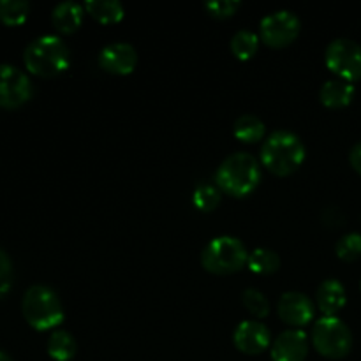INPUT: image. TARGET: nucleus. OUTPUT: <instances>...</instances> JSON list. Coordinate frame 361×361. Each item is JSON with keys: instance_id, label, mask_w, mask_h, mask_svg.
<instances>
[{"instance_id": "9d476101", "label": "nucleus", "mask_w": 361, "mask_h": 361, "mask_svg": "<svg viewBox=\"0 0 361 361\" xmlns=\"http://www.w3.org/2000/svg\"><path fill=\"white\" fill-rule=\"evenodd\" d=\"M277 310L286 324H291L293 328H302L312 321L316 305L305 293L286 291L279 300Z\"/></svg>"}, {"instance_id": "4be33fe9", "label": "nucleus", "mask_w": 361, "mask_h": 361, "mask_svg": "<svg viewBox=\"0 0 361 361\" xmlns=\"http://www.w3.org/2000/svg\"><path fill=\"white\" fill-rule=\"evenodd\" d=\"M257 46H259V35L249 28L235 32V35L231 37V51L240 60L254 56V53L257 51Z\"/></svg>"}, {"instance_id": "f03ea898", "label": "nucleus", "mask_w": 361, "mask_h": 361, "mask_svg": "<svg viewBox=\"0 0 361 361\" xmlns=\"http://www.w3.org/2000/svg\"><path fill=\"white\" fill-rule=\"evenodd\" d=\"M305 159V145L293 130H274L261 147V162L275 175L296 171Z\"/></svg>"}, {"instance_id": "423d86ee", "label": "nucleus", "mask_w": 361, "mask_h": 361, "mask_svg": "<svg viewBox=\"0 0 361 361\" xmlns=\"http://www.w3.org/2000/svg\"><path fill=\"white\" fill-rule=\"evenodd\" d=\"M312 344L326 358H342L353 348V331L338 316H323L314 323Z\"/></svg>"}, {"instance_id": "f257e3e1", "label": "nucleus", "mask_w": 361, "mask_h": 361, "mask_svg": "<svg viewBox=\"0 0 361 361\" xmlns=\"http://www.w3.org/2000/svg\"><path fill=\"white\" fill-rule=\"evenodd\" d=\"M261 182V164L249 152H235L228 155L215 171L219 189L235 197L247 196Z\"/></svg>"}, {"instance_id": "f8f14e48", "label": "nucleus", "mask_w": 361, "mask_h": 361, "mask_svg": "<svg viewBox=\"0 0 361 361\" xmlns=\"http://www.w3.org/2000/svg\"><path fill=\"white\" fill-rule=\"evenodd\" d=\"M270 330L256 319H245L233 331V342L245 355H259L270 345Z\"/></svg>"}, {"instance_id": "ddd939ff", "label": "nucleus", "mask_w": 361, "mask_h": 361, "mask_svg": "<svg viewBox=\"0 0 361 361\" xmlns=\"http://www.w3.org/2000/svg\"><path fill=\"white\" fill-rule=\"evenodd\" d=\"M309 353L307 334L302 328H289L271 344V360L274 361H303Z\"/></svg>"}, {"instance_id": "a878e982", "label": "nucleus", "mask_w": 361, "mask_h": 361, "mask_svg": "<svg viewBox=\"0 0 361 361\" xmlns=\"http://www.w3.org/2000/svg\"><path fill=\"white\" fill-rule=\"evenodd\" d=\"M240 7V0H207L204 9L215 18H228Z\"/></svg>"}, {"instance_id": "7ed1b4c3", "label": "nucleus", "mask_w": 361, "mask_h": 361, "mask_svg": "<svg viewBox=\"0 0 361 361\" xmlns=\"http://www.w3.org/2000/svg\"><path fill=\"white\" fill-rule=\"evenodd\" d=\"M25 66L39 76H55L69 67L71 53L60 35L44 34L28 42L23 53Z\"/></svg>"}, {"instance_id": "bb28decb", "label": "nucleus", "mask_w": 361, "mask_h": 361, "mask_svg": "<svg viewBox=\"0 0 361 361\" xmlns=\"http://www.w3.org/2000/svg\"><path fill=\"white\" fill-rule=\"evenodd\" d=\"M13 261L6 250L0 249V298L9 293L13 286Z\"/></svg>"}, {"instance_id": "2eb2a0df", "label": "nucleus", "mask_w": 361, "mask_h": 361, "mask_svg": "<svg viewBox=\"0 0 361 361\" xmlns=\"http://www.w3.org/2000/svg\"><path fill=\"white\" fill-rule=\"evenodd\" d=\"M321 102L330 108H342L348 106L355 97V85L353 81L344 80V78H331L323 83L319 90Z\"/></svg>"}, {"instance_id": "39448f33", "label": "nucleus", "mask_w": 361, "mask_h": 361, "mask_svg": "<svg viewBox=\"0 0 361 361\" xmlns=\"http://www.w3.org/2000/svg\"><path fill=\"white\" fill-rule=\"evenodd\" d=\"M249 250L236 236L221 235L204 245L201 264L212 274H233L247 264Z\"/></svg>"}, {"instance_id": "6ab92c4d", "label": "nucleus", "mask_w": 361, "mask_h": 361, "mask_svg": "<svg viewBox=\"0 0 361 361\" xmlns=\"http://www.w3.org/2000/svg\"><path fill=\"white\" fill-rule=\"evenodd\" d=\"M233 133L240 141L245 143H252V141L263 140L264 133H267V126L259 116L252 115V113H245V115L238 116L233 126Z\"/></svg>"}, {"instance_id": "cd10ccee", "label": "nucleus", "mask_w": 361, "mask_h": 361, "mask_svg": "<svg viewBox=\"0 0 361 361\" xmlns=\"http://www.w3.org/2000/svg\"><path fill=\"white\" fill-rule=\"evenodd\" d=\"M349 161H351L353 168L361 175V141H358V143L351 148V152H349Z\"/></svg>"}, {"instance_id": "9b49d317", "label": "nucleus", "mask_w": 361, "mask_h": 361, "mask_svg": "<svg viewBox=\"0 0 361 361\" xmlns=\"http://www.w3.org/2000/svg\"><path fill=\"white\" fill-rule=\"evenodd\" d=\"M137 63V51L130 42L115 41L102 46L99 51V66L113 74L133 73Z\"/></svg>"}, {"instance_id": "dca6fc26", "label": "nucleus", "mask_w": 361, "mask_h": 361, "mask_svg": "<svg viewBox=\"0 0 361 361\" xmlns=\"http://www.w3.org/2000/svg\"><path fill=\"white\" fill-rule=\"evenodd\" d=\"M51 20L56 30L71 34L76 28H80L81 21H83V6L74 2V0H62L53 9Z\"/></svg>"}, {"instance_id": "393cba45", "label": "nucleus", "mask_w": 361, "mask_h": 361, "mask_svg": "<svg viewBox=\"0 0 361 361\" xmlns=\"http://www.w3.org/2000/svg\"><path fill=\"white\" fill-rule=\"evenodd\" d=\"M335 252L341 259L353 261L361 256V233L351 231L342 236L335 245Z\"/></svg>"}, {"instance_id": "0eeeda50", "label": "nucleus", "mask_w": 361, "mask_h": 361, "mask_svg": "<svg viewBox=\"0 0 361 361\" xmlns=\"http://www.w3.org/2000/svg\"><path fill=\"white\" fill-rule=\"evenodd\" d=\"M324 60L338 78L355 81L361 78V44L349 37H337L326 46Z\"/></svg>"}, {"instance_id": "412c9836", "label": "nucleus", "mask_w": 361, "mask_h": 361, "mask_svg": "<svg viewBox=\"0 0 361 361\" xmlns=\"http://www.w3.org/2000/svg\"><path fill=\"white\" fill-rule=\"evenodd\" d=\"M222 190L219 189L217 183L208 182V180H203L196 185L192 194V203L197 210L201 212H212L217 208V204L221 203Z\"/></svg>"}, {"instance_id": "aec40b11", "label": "nucleus", "mask_w": 361, "mask_h": 361, "mask_svg": "<svg viewBox=\"0 0 361 361\" xmlns=\"http://www.w3.org/2000/svg\"><path fill=\"white\" fill-rule=\"evenodd\" d=\"M247 267L250 271L259 275H270L281 268V257L275 250L268 249V247H257L252 252H249V259H247Z\"/></svg>"}, {"instance_id": "b1692460", "label": "nucleus", "mask_w": 361, "mask_h": 361, "mask_svg": "<svg viewBox=\"0 0 361 361\" xmlns=\"http://www.w3.org/2000/svg\"><path fill=\"white\" fill-rule=\"evenodd\" d=\"M242 302L245 309L256 317H264L270 312V302L264 296V293H261L256 288H247L242 295Z\"/></svg>"}, {"instance_id": "5701e85b", "label": "nucleus", "mask_w": 361, "mask_h": 361, "mask_svg": "<svg viewBox=\"0 0 361 361\" xmlns=\"http://www.w3.org/2000/svg\"><path fill=\"white\" fill-rule=\"evenodd\" d=\"M30 4L27 0H0V21L6 25H21L28 18Z\"/></svg>"}, {"instance_id": "6e6552de", "label": "nucleus", "mask_w": 361, "mask_h": 361, "mask_svg": "<svg viewBox=\"0 0 361 361\" xmlns=\"http://www.w3.org/2000/svg\"><path fill=\"white\" fill-rule=\"evenodd\" d=\"M302 21L298 14L291 9H279L274 13L267 14L259 21V34L267 44L286 46L291 41H295L296 35L300 34Z\"/></svg>"}, {"instance_id": "20e7f679", "label": "nucleus", "mask_w": 361, "mask_h": 361, "mask_svg": "<svg viewBox=\"0 0 361 361\" xmlns=\"http://www.w3.org/2000/svg\"><path fill=\"white\" fill-rule=\"evenodd\" d=\"M21 310L27 323L39 331L51 330L63 321V305L59 295L44 284H34L25 291Z\"/></svg>"}, {"instance_id": "a211bd4d", "label": "nucleus", "mask_w": 361, "mask_h": 361, "mask_svg": "<svg viewBox=\"0 0 361 361\" xmlns=\"http://www.w3.org/2000/svg\"><path fill=\"white\" fill-rule=\"evenodd\" d=\"M76 338L67 330H55L48 338V353L56 361H69L76 355Z\"/></svg>"}, {"instance_id": "f3484780", "label": "nucleus", "mask_w": 361, "mask_h": 361, "mask_svg": "<svg viewBox=\"0 0 361 361\" xmlns=\"http://www.w3.org/2000/svg\"><path fill=\"white\" fill-rule=\"evenodd\" d=\"M85 9L101 23H116L126 16V9L120 0H87Z\"/></svg>"}, {"instance_id": "c85d7f7f", "label": "nucleus", "mask_w": 361, "mask_h": 361, "mask_svg": "<svg viewBox=\"0 0 361 361\" xmlns=\"http://www.w3.org/2000/svg\"><path fill=\"white\" fill-rule=\"evenodd\" d=\"M0 361H14L13 358H11L9 355H7V353H4V351H0Z\"/></svg>"}, {"instance_id": "1a4fd4ad", "label": "nucleus", "mask_w": 361, "mask_h": 361, "mask_svg": "<svg viewBox=\"0 0 361 361\" xmlns=\"http://www.w3.org/2000/svg\"><path fill=\"white\" fill-rule=\"evenodd\" d=\"M32 81L16 66L0 63V106L18 108L32 97Z\"/></svg>"}, {"instance_id": "4468645a", "label": "nucleus", "mask_w": 361, "mask_h": 361, "mask_svg": "<svg viewBox=\"0 0 361 361\" xmlns=\"http://www.w3.org/2000/svg\"><path fill=\"white\" fill-rule=\"evenodd\" d=\"M316 302L324 316H337L338 310L348 302V293L338 279H326L317 286Z\"/></svg>"}]
</instances>
